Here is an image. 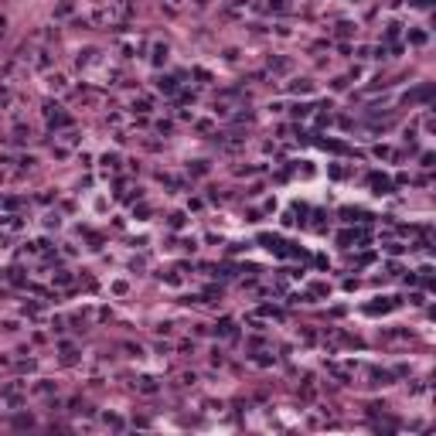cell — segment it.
<instances>
[{
  "label": "cell",
  "instance_id": "1",
  "mask_svg": "<svg viewBox=\"0 0 436 436\" xmlns=\"http://www.w3.org/2000/svg\"><path fill=\"white\" fill-rule=\"evenodd\" d=\"M44 123L51 130H65V126H72V116L65 113L61 106H55V102H44Z\"/></svg>",
  "mask_w": 436,
  "mask_h": 436
},
{
  "label": "cell",
  "instance_id": "2",
  "mask_svg": "<svg viewBox=\"0 0 436 436\" xmlns=\"http://www.w3.org/2000/svg\"><path fill=\"white\" fill-rule=\"evenodd\" d=\"M0 399H3L7 406L17 409L20 402H24V385H20V382H7V385H0Z\"/></svg>",
  "mask_w": 436,
  "mask_h": 436
},
{
  "label": "cell",
  "instance_id": "3",
  "mask_svg": "<svg viewBox=\"0 0 436 436\" xmlns=\"http://www.w3.org/2000/svg\"><path fill=\"white\" fill-rule=\"evenodd\" d=\"M361 242H368V232H361V228H344L338 235V246H344V249H355Z\"/></svg>",
  "mask_w": 436,
  "mask_h": 436
},
{
  "label": "cell",
  "instance_id": "4",
  "mask_svg": "<svg viewBox=\"0 0 436 436\" xmlns=\"http://www.w3.org/2000/svg\"><path fill=\"white\" fill-rule=\"evenodd\" d=\"M365 181H368V188L375 191V194H389V191H392V177H389V174L372 171L368 177H365Z\"/></svg>",
  "mask_w": 436,
  "mask_h": 436
},
{
  "label": "cell",
  "instance_id": "5",
  "mask_svg": "<svg viewBox=\"0 0 436 436\" xmlns=\"http://www.w3.org/2000/svg\"><path fill=\"white\" fill-rule=\"evenodd\" d=\"M396 307H399L396 297H379L375 304L365 307V314H368V317H379V314H389V310H396Z\"/></svg>",
  "mask_w": 436,
  "mask_h": 436
},
{
  "label": "cell",
  "instance_id": "6",
  "mask_svg": "<svg viewBox=\"0 0 436 436\" xmlns=\"http://www.w3.org/2000/svg\"><path fill=\"white\" fill-rule=\"evenodd\" d=\"M430 99H433V85H430V82H426V85H419V89H413V92H406V95H402V102H409V106H413V102H430Z\"/></svg>",
  "mask_w": 436,
  "mask_h": 436
},
{
  "label": "cell",
  "instance_id": "7",
  "mask_svg": "<svg viewBox=\"0 0 436 436\" xmlns=\"http://www.w3.org/2000/svg\"><path fill=\"white\" fill-rule=\"evenodd\" d=\"M385 44H392L396 51H402V24H399V20H392V24L385 27Z\"/></svg>",
  "mask_w": 436,
  "mask_h": 436
},
{
  "label": "cell",
  "instance_id": "8",
  "mask_svg": "<svg viewBox=\"0 0 436 436\" xmlns=\"http://www.w3.org/2000/svg\"><path fill=\"white\" fill-rule=\"evenodd\" d=\"M157 89H160L164 95H177V92H181V85H177V78H174V75H160V78H157Z\"/></svg>",
  "mask_w": 436,
  "mask_h": 436
},
{
  "label": "cell",
  "instance_id": "9",
  "mask_svg": "<svg viewBox=\"0 0 436 436\" xmlns=\"http://www.w3.org/2000/svg\"><path fill=\"white\" fill-rule=\"evenodd\" d=\"M164 61H167V44H164V41H157V44L150 48V65H153V68H160Z\"/></svg>",
  "mask_w": 436,
  "mask_h": 436
},
{
  "label": "cell",
  "instance_id": "10",
  "mask_svg": "<svg viewBox=\"0 0 436 436\" xmlns=\"http://www.w3.org/2000/svg\"><path fill=\"white\" fill-rule=\"evenodd\" d=\"M290 92H297V95L314 92V82H310V78H293V82H290Z\"/></svg>",
  "mask_w": 436,
  "mask_h": 436
},
{
  "label": "cell",
  "instance_id": "11",
  "mask_svg": "<svg viewBox=\"0 0 436 436\" xmlns=\"http://www.w3.org/2000/svg\"><path fill=\"white\" fill-rule=\"evenodd\" d=\"M327 372H331L334 379H341V382H351V375H355L351 368H344V365H338V361H331V365H327Z\"/></svg>",
  "mask_w": 436,
  "mask_h": 436
},
{
  "label": "cell",
  "instance_id": "12",
  "mask_svg": "<svg viewBox=\"0 0 436 436\" xmlns=\"http://www.w3.org/2000/svg\"><path fill=\"white\" fill-rule=\"evenodd\" d=\"M51 283H55V286H72V283H75V276H72V269H55Z\"/></svg>",
  "mask_w": 436,
  "mask_h": 436
},
{
  "label": "cell",
  "instance_id": "13",
  "mask_svg": "<svg viewBox=\"0 0 436 436\" xmlns=\"http://www.w3.org/2000/svg\"><path fill=\"white\" fill-rule=\"evenodd\" d=\"M368 375H372V385H389L392 382V372H385V368H368Z\"/></svg>",
  "mask_w": 436,
  "mask_h": 436
},
{
  "label": "cell",
  "instance_id": "14",
  "mask_svg": "<svg viewBox=\"0 0 436 436\" xmlns=\"http://www.w3.org/2000/svg\"><path fill=\"white\" fill-rule=\"evenodd\" d=\"M95 61H99V51H95V48L78 51V68H89V65H95Z\"/></svg>",
  "mask_w": 436,
  "mask_h": 436
},
{
  "label": "cell",
  "instance_id": "15",
  "mask_svg": "<svg viewBox=\"0 0 436 436\" xmlns=\"http://www.w3.org/2000/svg\"><path fill=\"white\" fill-rule=\"evenodd\" d=\"M406 41L416 44V48H423V44H430V34H426V31H406Z\"/></svg>",
  "mask_w": 436,
  "mask_h": 436
},
{
  "label": "cell",
  "instance_id": "16",
  "mask_svg": "<svg viewBox=\"0 0 436 436\" xmlns=\"http://www.w3.org/2000/svg\"><path fill=\"white\" fill-rule=\"evenodd\" d=\"M324 150H334V153H351V147L348 143H341V140H321Z\"/></svg>",
  "mask_w": 436,
  "mask_h": 436
},
{
  "label": "cell",
  "instance_id": "17",
  "mask_svg": "<svg viewBox=\"0 0 436 436\" xmlns=\"http://www.w3.org/2000/svg\"><path fill=\"white\" fill-rule=\"evenodd\" d=\"M341 215H344V222H368V218H372V215H365L361 208H344Z\"/></svg>",
  "mask_w": 436,
  "mask_h": 436
},
{
  "label": "cell",
  "instance_id": "18",
  "mask_svg": "<svg viewBox=\"0 0 436 436\" xmlns=\"http://www.w3.org/2000/svg\"><path fill=\"white\" fill-rule=\"evenodd\" d=\"M136 389H140L143 396H153V392H157L160 385H157V379H150V375H147V379H140V382H136Z\"/></svg>",
  "mask_w": 436,
  "mask_h": 436
},
{
  "label": "cell",
  "instance_id": "19",
  "mask_svg": "<svg viewBox=\"0 0 436 436\" xmlns=\"http://www.w3.org/2000/svg\"><path fill=\"white\" fill-rule=\"evenodd\" d=\"M269 68H273V72H290L293 65H290L286 58H269Z\"/></svg>",
  "mask_w": 436,
  "mask_h": 436
},
{
  "label": "cell",
  "instance_id": "20",
  "mask_svg": "<svg viewBox=\"0 0 436 436\" xmlns=\"http://www.w3.org/2000/svg\"><path fill=\"white\" fill-rule=\"evenodd\" d=\"M310 109H314V106H307V102H297V106H293L290 113L297 116V119H307V116H310Z\"/></svg>",
  "mask_w": 436,
  "mask_h": 436
},
{
  "label": "cell",
  "instance_id": "21",
  "mask_svg": "<svg viewBox=\"0 0 436 436\" xmlns=\"http://www.w3.org/2000/svg\"><path fill=\"white\" fill-rule=\"evenodd\" d=\"M375 157H379V160H392V157H396V150H392V147H385V143H379V147H375Z\"/></svg>",
  "mask_w": 436,
  "mask_h": 436
},
{
  "label": "cell",
  "instance_id": "22",
  "mask_svg": "<svg viewBox=\"0 0 436 436\" xmlns=\"http://www.w3.org/2000/svg\"><path fill=\"white\" fill-rule=\"evenodd\" d=\"M72 10H75V0H61V3H58V17H65V14H72Z\"/></svg>",
  "mask_w": 436,
  "mask_h": 436
},
{
  "label": "cell",
  "instance_id": "23",
  "mask_svg": "<svg viewBox=\"0 0 436 436\" xmlns=\"http://www.w3.org/2000/svg\"><path fill=\"white\" fill-rule=\"evenodd\" d=\"M269 10H276V14H286V10H290V0H269Z\"/></svg>",
  "mask_w": 436,
  "mask_h": 436
},
{
  "label": "cell",
  "instance_id": "24",
  "mask_svg": "<svg viewBox=\"0 0 436 436\" xmlns=\"http://www.w3.org/2000/svg\"><path fill=\"white\" fill-rule=\"evenodd\" d=\"M102 167H106V171H116V167H119V157H116V153H106V157H102Z\"/></svg>",
  "mask_w": 436,
  "mask_h": 436
},
{
  "label": "cell",
  "instance_id": "25",
  "mask_svg": "<svg viewBox=\"0 0 436 436\" xmlns=\"http://www.w3.org/2000/svg\"><path fill=\"white\" fill-rule=\"evenodd\" d=\"M0 222H3V228H10V232H14V228H20V225H24V222H20L17 215H7V218H0Z\"/></svg>",
  "mask_w": 436,
  "mask_h": 436
},
{
  "label": "cell",
  "instance_id": "26",
  "mask_svg": "<svg viewBox=\"0 0 436 436\" xmlns=\"http://www.w3.org/2000/svg\"><path fill=\"white\" fill-rule=\"evenodd\" d=\"M7 280H10L14 286H24V283H27V280L20 276V269H7Z\"/></svg>",
  "mask_w": 436,
  "mask_h": 436
},
{
  "label": "cell",
  "instance_id": "27",
  "mask_svg": "<svg viewBox=\"0 0 436 436\" xmlns=\"http://www.w3.org/2000/svg\"><path fill=\"white\" fill-rule=\"evenodd\" d=\"M218 334H225V338H235V324H232V321H222V324H218Z\"/></svg>",
  "mask_w": 436,
  "mask_h": 436
},
{
  "label": "cell",
  "instance_id": "28",
  "mask_svg": "<svg viewBox=\"0 0 436 436\" xmlns=\"http://www.w3.org/2000/svg\"><path fill=\"white\" fill-rule=\"evenodd\" d=\"M310 293H314V297H327L331 286H327V283H310Z\"/></svg>",
  "mask_w": 436,
  "mask_h": 436
},
{
  "label": "cell",
  "instance_id": "29",
  "mask_svg": "<svg viewBox=\"0 0 436 436\" xmlns=\"http://www.w3.org/2000/svg\"><path fill=\"white\" fill-rule=\"evenodd\" d=\"M102 423H106V426H113V430H123V419L113 416V413H106V416H102Z\"/></svg>",
  "mask_w": 436,
  "mask_h": 436
},
{
  "label": "cell",
  "instance_id": "30",
  "mask_svg": "<svg viewBox=\"0 0 436 436\" xmlns=\"http://www.w3.org/2000/svg\"><path fill=\"white\" fill-rule=\"evenodd\" d=\"M14 426H17V430H24V426H34V416H24V413H20V416H14Z\"/></svg>",
  "mask_w": 436,
  "mask_h": 436
},
{
  "label": "cell",
  "instance_id": "31",
  "mask_svg": "<svg viewBox=\"0 0 436 436\" xmlns=\"http://www.w3.org/2000/svg\"><path fill=\"white\" fill-rule=\"evenodd\" d=\"M48 85H51L55 92H65V78H61V75H51V78H48Z\"/></svg>",
  "mask_w": 436,
  "mask_h": 436
},
{
  "label": "cell",
  "instance_id": "32",
  "mask_svg": "<svg viewBox=\"0 0 436 436\" xmlns=\"http://www.w3.org/2000/svg\"><path fill=\"white\" fill-rule=\"evenodd\" d=\"M51 389H55L51 382H38V385H34V392H38V396H51Z\"/></svg>",
  "mask_w": 436,
  "mask_h": 436
},
{
  "label": "cell",
  "instance_id": "33",
  "mask_svg": "<svg viewBox=\"0 0 436 436\" xmlns=\"http://www.w3.org/2000/svg\"><path fill=\"white\" fill-rule=\"evenodd\" d=\"M133 109H140V113H147V109H150V99H136V102H133Z\"/></svg>",
  "mask_w": 436,
  "mask_h": 436
},
{
  "label": "cell",
  "instance_id": "34",
  "mask_svg": "<svg viewBox=\"0 0 436 436\" xmlns=\"http://www.w3.org/2000/svg\"><path fill=\"white\" fill-rule=\"evenodd\" d=\"M385 249H389L392 256H399V252H406V246H402V242H389V246H385Z\"/></svg>",
  "mask_w": 436,
  "mask_h": 436
},
{
  "label": "cell",
  "instance_id": "35",
  "mask_svg": "<svg viewBox=\"0 0 436 436\" xmlns=\"http://www.w3.org/2000/svg\"><path fill=\"white\" fill-rule=\"evenodd\" d=\"M351 31H355V24H348V20H341V24H338V34H351Z\"/></svg>",
  "mask_w": 436,
  "mask_h": 436
},
{
  "label": "cell",
  "instance_id": "36",
  "mask_svg": "<svg viewBox=\"0 0 436 436\" xmlns=\"http://www.w3.org/2000/svg\"><path fill=\"white\" fill-rule=\"evenodd\" d=\"M44 225H48V228H58V225H61V218H58V215H48V218H44Z\"/></svg>",
  "mask_w": 436,
  "mask_h": 436
},
{
  "label": "cell",
  "instance_id": "37",
  "mask_svg": "<svg viewBox=\"0 0 436 436\" xmlns=\"http://www.w3.org/2000/svg\"><path fill=\"white\" fill-rule=\"evenodd\" d=\"M184 225V215H181V211H177V215H171V228H181Z\"/></svg>",
  "mask_w": 436,
  "mask_h": 436
},
{
  "label": "cell",
  "instance_id": "38",
  "mask_svg": "<svg viewBox=\"0 0 436 436\" xmlns=\"http://www.w3.org/2000/svg\"><path fill=\"white\" fill-rule=\"evenodd\" d=\"M331 177H348V171H344L341 164H334V167H331Z\"/></svg>",
  "mask_w": 436,
  "mask_h": 436
},
{
  "label": "cell",
  "instance_id": "39",
  "mask_svg": "<svg viewBox=\"0 0 436 436\" xmlns=\"http://www.w3.org/2000/svg\"><path fill=\"white\" fill-rule=\"evenodd\" d=\"M3 27H7V17L0 14V38H3Z\"/></svg>",
  "mask_w": 436,
  "mask_h": 436
},
{
  "label": "cell",
  "instance_id": "40",
  "mask_svg": "<svg viewBox=\"0 0 436 436\" xmlns=\"http://www.w3.org/2000/svg\"><path fill=\"white\" fill-rule=\"evenodd\" d=\"M198 3H208V0H198Z\"/></svg>",
  "mask_w": 436,
  "mask_h": 436
}]
</instances>
